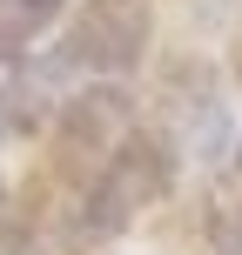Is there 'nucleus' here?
<instances>
[{"instance_id": "1", "label": "nucleus", "mask_w": 242, "mask_h": 255, "mask_svg": "<svg viewBox=\"0 0 242 255\" xmlns=\"http://www.w3.org/2000/svg\"><path fill=\"white\" fill-rule=\"evenodd\" d=\"M148 47V7L141 0H81L61 47L40 61V81H108L128 74Z\"/></svg>"}, {"instance_id": "2", "label": "nucleus", "mask_w": 242, "mask_h": 255, "mask_svg": "<svg viewBox=\"0 0 242 255\" xmlns=\"http://www.w3.org/2000/svg\"><path fill=\"white\" fill-rule=\"evenodd\" d=\"M168 188V154L155 148L148 134H128L115 154L101 161L88 202H81V235H115L128 215H141V202Z\"/></svg>"}, {"instance_id": "3", "label": "nucleus", "mask_w": 242, "mask_h": 255, "mask_svg": "<svg viewBox=\"0 0 242 255\" xmlns=\"http://www.w3.org/2000/svg\"><path fill=\"white\" fill-rule=\"evenodd\" d=\"M27 34H7L0 27V141L13 134V128H27V101H34V67H27Z\"/></svg>"}, {"instance_id": "4", "label": "nucleus", "mask_w": 242, "mask_h": 255, "mask_svg": "<svg viewBox=\"0 0 242 255\" xmlns=\"http://www.w3.org/2000/svg\"><path fill=\"white\" fill-rule=\"evenodd\" d=\"M61 13V0H0V27L7 34H40Z\"/></svg>"}, {"instance_id": "5", "label": "nucleus", "mask_w": 242, "mask_h": 255, "mask_svg": "<svg viewBox=\"0 0 242 255\" xmlns=\"http://www.w3.org/2000/svg\"><path fill=\"white\" fill-rule=\"evenodd\" d=\"M0 255H27V249H20V235H7V229H0Z\"/></svg>"}]
</instances>
